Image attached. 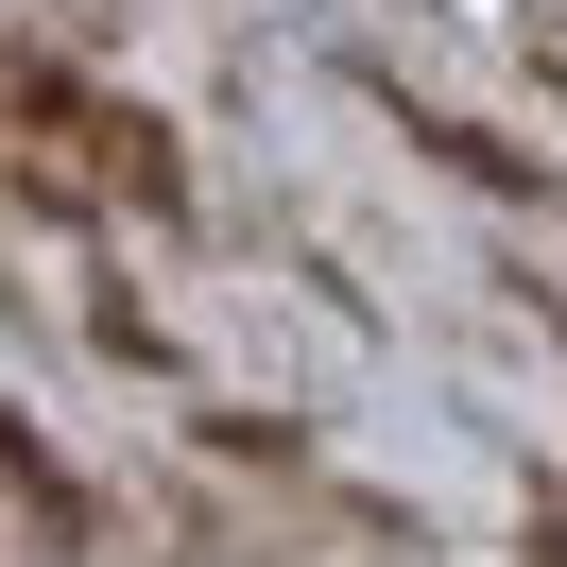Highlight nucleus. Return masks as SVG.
Masks as SVG:
<instances>
[{"mask_svg":"<svg viewBox=\"0 0 567 567\" xmlns=\"http://www.w3.org/2000/svg\"><path fill=\"white\" fill-rule=\"evenodd\" d=\"M70 550H86V498L0 430V567H70Z\"/></svg>","mask_w":567,"mask_h":567,"instance_id":"nucleus-2","label":"nucleus"},{"mask_svg":"<svg viewBox=\"0 0 567 567\" xmlns=\"http://www.w3.org/2000/svg\"><path fill=\"white\" fill-rule=\"evenodd\" d=\"M0 138H18V173L86 189V207H173V138H155V104H104L86 70H52V52H0Z\"/></svg>","mask_w":567,"mask_h":567,"instance_id":"nucleus-1","label":"nucleus"},{"mask_svg":"<svg viewBox=\"0 0 567 567\" xmlns=\"http://www.w3.org/2000/svg\"><path fill=\"white\" fill-rule=\"evenodd\" d=\"M533 567H567V498H550V516H533Z\"/></svg>","mask_w":567,"mask_h":567,"instance_id":"nucleus-3","label":"nucleus"}]
</instances>
